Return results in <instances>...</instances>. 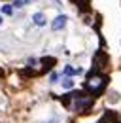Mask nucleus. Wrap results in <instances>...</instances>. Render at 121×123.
<instances>
[{
	"label": "nucleus",
	"instance_id": "nucleus-7",
	"mask_svg": "<svg viewBox=\"0 0 121 123\" xmlns=\"http://www.w3.org/2000/svg\"><path fill=\"white\" fill-rule=\"evenodd\" d=\"M12 12H13L12 6H2V13H4V15H12Z\"/></svg>",
	"mask_w": 121,
	"mask_h": 123
},
{
	"label": "nucleus",
	"instance_id": "nucleus-5",
	"mask_svg": "<svg viewBox=\"0 0 121 123\" xmlns=\"http://www.w3.org/2000/svg\"><path fill=\"white\" fill-rule=\"evenodd\" d=\"M32 19H34V23H36V25H40V27H42V25H45V17L42 15V13H34V17H32Z\"/></svg>",
	"mask_w": 121,
	"mask_h": 123
},
{
	"label": "nucleus",
	"instance_id": "nucleus-1",
	"mask_svg": "<svg viewBox=\"0 0 121 123\" xmlns=\"http://www.w3.org/2000/svg\"><path fill=\"white\" fill-rule=\"evenodd\" d=\"M106 83H108V78L102 76V74H95V72H91L89 78L85 80V91H89L93 97H97V95H100V93L104 91Z\"/></svg>",
	"mask_w": 121,
	"mask_h": 123
},
{
	"label": "nucleus",
	"instance_id": "nucleus-4",
	"mask_svg": "<svg viewBox=\"0 0 121 123\" xmlns=\"http://www.w3.org/2000/svg\"><path fill=\"white\" fill-rule=\"evenodd\" d=\"M98 123H121V121L115 117V116H114V114H112V112H106V116H104V117H102Z\"/></svg>",
	"mask_w": 121,
	"mask_h": 123
},
{
	"label": "nucleus",
	"instance_id": "nucleus-3",
	"mask_svg": "<svg viewBox=\"0 0 121 123\" xmlns=\"http://www.w3.org/2000/svg\"><path fill=\"white\" fill-rule=\"evenodd\" d=\"M64 25H66V15H59V17H55V21L51 23L53 31H59V29H62Z\"/></svg>",
	"mask_w": 121,
	"mask_h": 123
},
{
	"label": "nucleus",
	"instance_id": "nucleus-8",
	"mask_svg": "<svg viewBox=\"0 0 121 123\" xmlns=\"http://www.w3.org/2000/svg\"><path fill=\"white\" fill-rule=\"evenodd\" d=\"M62 85H64V89H70V87L74 85V81H72V80H64V81H62Z\"/></svg>",
	"mask_w": 121,
	"mask_h": 123
},
{
	"label": "nucleus",
	"instance_id": "nucleus-9",
	"mask_svg": "<svg viewBox=\"0 0 121 123\" xmlns=\"http://www.w3.org/2000/svg\"><path fill=\"white\" fill-rule=\"evenodd\" d=\"M0 25H2V17H0Z\"/></svg>",
	"mask_w": 121,
	"mask_h": 123
},
{
	"label": "nucleus",
	"instance_id": "nucleus-6",
	"mask_svg": "<svg viewBox=\"0 0 121 123\" xmlns=\"http://www.w3.org/2000/svg\"><path fill=\"white\" fill-rule=\"evenodd\" d=\"M78 72H79V68H72V66H66L64 68V74L66 76H72V74H78Z\"/></svg>",
	"mask_w": 121,
	"mask_h": 123
},
{
	"label": "nucleus",
	"instance_id": "nucleus-2",
	"mask_svg": "<svg viewBox=\"0 0 121 123\" xmlns=\"http://www.w3.org/2000/svg\"><path fill=\"white\" fill-rule=\"evenodd\" d=\"M68 97L74 100V102L68 104L70 110H74V112H87V110L93 106V98H91V97H83V93H79V91L68 93Z\"/></svg>",
	"mask_w": 121,
	"mask_h": 123
}]
</instances>
